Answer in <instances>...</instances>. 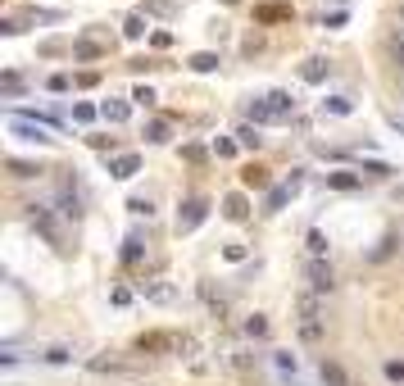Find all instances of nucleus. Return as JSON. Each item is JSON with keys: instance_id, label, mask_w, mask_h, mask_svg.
I'll return each mask as SVG.
<instances>
[{"instance_id": "nucleus-7", "label": "nucleus", "mask_w": 404, "mask_h": 386, "mask_svg": "<svg viewBox=\"0 0 404 386\" xmlns=\"http://www.w3.org/2000/svg\"><path fill=\"white\" fill-rule=\"evenodd\" d=\"M55 205H59V219H82V200H77V191L73 187H64V191H59V200H55Z\"/></svg>"}, {"instance_id": "nucleus-24", "label": "nucleus", "mask_w": 404, "mask_h": 386, "mask_svg": "<svg viewBox=\"0 0 404 386\" xmlns=\"http://www.w3.org/2000/svg\"><path fill=\"white\" fill-rule=\"evenodd\" d=\"M236 141L245 145V150H259L263 136H259V128H254V123H245V128H236Z\"/></svg>"}, {"instance_id": "nucleus-1", "label": "nucleus", "mask_w": 404, "mask_h": 386, "mask_svg": "<svg viewBox=\"0 0 404 386\" xmlns=\"http://www.w3.org/2000/svg\"><path fill=\"white\" fill-rule=\"evenodd\" d=\"M323 318H327V309H323V296L305 291V296L295 300V327H300V341H309V345L323 341Z\"/></svg>"}, {"instance_id": "nucleus-22", "label": "nucleus", "mask_w": 404, "mask_h": 386, "mask_svg": "<svg viewBox=\"0 0 404 386\" xmlns=\"http://www.w3.org/2000/svg\"><path fill=\"white\" fill-rule=\"evenodd\" d=\"M245 336H250V341H263V336H268V318H263V314H250V318H245Z\"/></svg>"}, {"instance_id": "nucleus-33", "label": "nucleus", "mask_w": 404, "mask_h": 386, "mask_svg": "<svg viewBox=\"0 0 404 386\" xmlns=\"http://www.w3.org/2000/svg\"><path fill=\"white\" fill-rule=\"evenodd\" d=\"M391 45H395V59H400V68H404V28H395V37H391Z\"/></svg>"}, {"instance_id": "nucleus-27", "label": "nucleus", "mask_w": 404, "mask_h": 386, "mask_svg": "<svg viewBox=\"0 0 404 386\" xmlns=\"http://www.w3.org/2000/svg\"><path fill=\"white\" fill-rule=\"evenodd\" d=\"M128 210L137 214V219H150V214H154V205H150L145 196H132V200H128Z\"/></svg>"}, {"instance_id": "nucleus-23", "label": "nucleus", "mask_w": 404, "mask_h": 386, "mask_svg": "<svg viewBox=\"0 0 404 386\" xmlns=\"http://www.w3.org/2000/svg\"><path fill=\"white\" fill-rule=\"evenodd\" d=\"M41 359H46V364H68V359H73V350H68V345H46V350H41Z\"/></svg>"}, {"instance_id": "nucleus-35", "label": "nucleus", "mask_w": 404, "mask_h": 386, "mask_svg": "<svg viewBox=\"0 0 404 386\" xmlns=\"http://www.w3.org/2000/svg\"><path fill=\"white\" fill-rule=\"evenodd\" d=\"M214 150H219L223 159H232V154H236V141H228V136H223V141H214Z\"/></svg>"}, {"instance_id": "nucleus-3", "label": "nucleus", "mask_w": 404, "mask_h": 386, "mask_svg": "<svg viewBox=\"0 0 404 386\" xmlns=\"http://www.w3.org/2000/svg\"><path fill=\"white\" fill-rule=\"evenodd\" d=\"M55 214H59V210H50V205H28V223H32V227L41 232V236H46L50 245H59V241H64V236H59Z\"/></svg>"}, {"instance_id": "nucleus-26", "label": "nucleus", "mask_w": 404, "mask_h": 386, "mask_svg": "<svg viewBox=\"0 0 404 386\" xmlns=\"http://www.w3.org/2000/svg\"><path fill=\"white\" fill-rule=\"evenodd\" d=\"M382 373H386V382H391V386H404V359H386Z\"/></svg>"}, {"instance_id": "nucleus-32", "label": "nucleus", "mask_w": 404, "mask_h": 386, "mask_svg": "<svg viewBox=\"0 0 404 386\" xmlns=\"http://www.w3.org/2000/svg\"><path fill=\"white\" fill-rule=\"evenodd\" d=\"M273 359H277V368H282V373H295V354H286V350H277V354H273Z\"/></svg>"}, {"instance_id": "nucleus-5", "label": "nucleus", "mask_w": 404, "mask_h": 386, "mask_svg": "<svg viewBox=\"0 0 404 386\" xmlns=\"http://www.w3.org/2000/svg\"><path fill=\"white\" fill-rule=\"evenodd\" d=\"M10 132L19 136V141H37V145H46V141H50V128H46V123L23 119V114H14V119H10Z\"/></svg>"}, {"instance_id": "nucleus-15", "label": "nucleus", "mask_w": 404, "mask_h": 386, "mask_svg": "<svg viewBox=\"0 0 404 386\" xmlns=\"http://www.w3.org/2000/svg\"><path fill=\"white\" fill-rule=\"evenodd\" d=\"M250 123H254V128H259V123H277V119H273V105H268V96L250 100Z\"/></svg>"}, {"instance_id": "nucleus-25", "label": "nucleus", "mask_w": 404, "mask_h": 386, "mask_svg": "<svg viewBox=\"0 0 404 386\" xmlns=\"http://www.w3.org/2000/svg\"><path fill=\"white\" fill-rule=\"evenodd\" d=\"M145 28H150V23H145V14H132V19L123 23V37H132V41H137V37H145Z\"/></svg>"}, {"instance_id": "nucleus-11", "label": "nucleus", "mask_w": 404, "mask_h": 386, "mask_svg": "<svg viewBox=\"0 0 404 386\" xmlns=\"http://www.w3.org/2000/svg\"><path fill=\"white\" fill-rule=\"evenodd\" d=\"M128 114H132L128 100H105V105H100V119L105 123H128Z\"/></svg>"}, {"instance_id": "nucleus-10", "label": "nucleus", "mask_w": 404, "mask_h": 386, "mask_svg": "<svg viewBox=\"0 0 404 386\" xmlns=\"http://www.w3.org/2000/svg\"><path fill=\"white\" fill-rule=\"evenodd\" d=\"M5 168H10L19 182H32V177H41V173H46L41 164H32V159H5Z\"/></svg>"}, {"instance_id": "nucleus-16", "label": "nucleus", "mask_w": 404, "mask_h": 386, "mask_svg": "<svg viewBox=\"0 0 404 386\" xmlns=\"http://www.w3.org/2000/svg\"><path fill=\"white\" fill-rule=\"evenodd\" d=\"M141 254H145V245H141V236H137V232H132L128 241H123V264H141Z\"/></svg>"}, {"instance_id": "nucleus-34", "label": "nucleus", "mask_w": 404, "mask_h": 386, "mask_svg": "<svg viewBox=\"0 0 404 386\" xmlns=\"http://www.w3.org/2000/svg\"><path fill=\"white\" fill-rule=\"evenodd\" d=\"M245 182H250V187H263V182H268V173H263V168H245Z\"/></svg>"}, {"instance_id": "nucleus-37", "label": "nucleus", "mask_w": 404, "mask_h": 386, "mask_svg": "<svg viewBox=\"0 0 404 386\" xmlns=\"http://www.w3.org/2000/svg\"><path fill=\"white\" fill-rule=\"evenodd\" d=\"M400 19H404V5H400Z\"/></svg>"}, {"instance_id": "nucleus-19", "label": "nucleus", "mask_w": 404, "mask_h": 386, "mask_svg": "<svg viewBox=\"0 0 404 386\" xmlns=\"http://www.w3.org/2000/svg\"><path fill=\"white\" fill-rule=\"evenodd\" d=\"M327 59H305V68H300V77H305V82H323V77H327Z\"/></svg>"}, {"instance_id": "nucleus-36", "label": "nucleus", "mask_w": 404, "mask_h": 386, "mask_svg": "<svg viewBox=\"0 0 404 386\" xmlns=\"http://www.w3.org/2000/svg\"><path fill=\"white\" fill-rule=\"evenodd\" d=\"M110 300H114V305H132V291H128V287H114Z\"/></svg>"}, {"instance_id": "nucleus-30", "label": "nucleus", "mask_w": 404, "mask_h": 386, "mask_svg": "<svg viewBox=\"0 0 404 386\" xmlns=\"http://www.w3.org/2000/svg\"><path fill=\"white\" fill-rule=\"evenodd\" d=\"M96 114H100V110H96V105H87V100H82V105H73V119H77V123H91Z\"/></svg>"}, {"instance_id": "nucleus-2", "label": "nucleus", "mask_w": 404, "mask_h": 386, "mask_svg": "<svg viewBox=\"0 0 404 386\" xmlns=\"http://www.w3.org/2000/svg\"><path fill=\"white\" fill-rule=\"evenodd\" d=\"M305 282L314 296H332V287H336V273H332L327 259H309L305 264Z\"/></svg>"}, {"instance_id": "nucleus-21", "label": "nucleus", "mask_w": 404, "mask_h": 386, "mask_svg": "<svg viewBox=\"0 0 404 386\" xmlns=\"http://www.w3.org/2000/svg\"><path fill=\"white\" fill-rule=\"evenodd\" d=\"M327 187H336V191H354V187H359V173H345V168H341V173H327Z\"/></svg>"}, {"instance_id": "nucleus-9", "label": "nucleus", "mask_w": 404, "mask_h": 386, "mask_svg": "<svg viewBox=\"0 0 404 386\" xmlns=\"http://www.w3.org/2000/svg\"><path fill=\"white\" fill-rule=\"evenodd\" d=\"M141 296H145V300H154V305H173L177 291L168 287V282H141Z\"/></svg>"}, {"instance_id": "nucleus-14", "label": "nucleus", "mask_w": 404, "mask_h": 386, "mask_svg": "<svg viewBox=\"0 0 404 386\" xmlns=\"http://www.w3.org/2000/svg\"><path fill=\"white\" fill-rule=\"evenodd\" d=\"M323 114H332V119H350V114H354V100L350 96H327L323 100Z\"/></svg>"}, {"instance_id": "nucleus-31", "label": "nucleus", "mask_w": 404, "mask_h": 386, "mask_svg": "<svg viewBox=\"0 0 404 386\" xmlns=\"http://www.w3.org/2000/svg\"><path fill=\"white\" fill-rule=\"evenodd\" d=\"M132 100H137V105H145V110H150V105H154V91H150V87H137V91H132Z\"/></svg>"}, {"instance_id": "nucleus-28", "label": "nucleus", "mask_w": 404, "mask_h": 386, "mask_svg": "<svg viewBox=\"0 0 404 386\" xmlns=\"http://www.w3.org/2000/svg\"><path fill=\"white\" fill-rule=\"evenodd\" d=\"M73 55H77V59H100V45H96V41H77Z\"/></svg>"}, {"instance_id": "nucleus-8", "label": "nucleus", "mask_w": 404, "mask_h": 386, "mask_svg": "<svg viewBox=\"0 0 404 386\" xmlns=\"http://www.w3.org/2000/svg\"><path fill=\"white\" fill-rule=\"evenodd\" d=\"M268 105H273V119L277 123L295 114V96H291V91H268Z\"/></svg>"}, {"instance_id": "nucleus-17", "label": "nucleus", "mask_w": 404, "mask_h": 386, "mask_svg": "<svg viewBox=\"0 0 404 386\" xmlns=\"http://www.w3.org/2000/svg\"><path fill=\"white\" fill-rule=\"evenodd\" d=\"M323 386H350L345 368H341V364H332V359H323Z\"/></svg>"}, {"instance_id": "nucleus-13", "label": "nucleus", "mask_w": 404, "mask_h": 386, "mask_svg": "<svg viewBox=\"0 0 404 386\" xmlns=\"http://www.w3.org/2000/svg\"><path fill=\"white\" fill-rule=\"evenodd\" d=\"M223 214H228L232 223H241L245 214H250V205H245V196H241V191H232V196H223Z\"/></svg>"}, {"instance_id": "nucleus-29", "label": "nucleus", "mask_w": 404, "mask_h": 386, "mask_svg": "<svg viewBox=\"0 0 404 386\" xmlns=\"http://www.w3.org/2000/svg\"><path fill=\"white\" fill-rule=\"evenodd\" d=\"M0 87H5V96H19V91H23V77L19 73H5V77H0Z\"/></svg>"}, {"instance_id": "nucleus-20", "label": "nucleus", "mask_w": 404, "mask_h": 386, "mask_svg": "<svg viewBox=\"0 0 404 386\" xmlns=\"http://www.w3.org/2000/svg\"><path fill=\"white\" fill-rule=\"evenodd\" d=\"M305 245H309V259H327V236H323L318 227L305 236Z\"/></svg>"}, {"instance_id": "nucleus-4", "label": "nucleus", "mask_w": 404, "mask_h": 386, "mask_svg": "<svg viewBox=\"0 0 404 386\" xmlns=\"http://www.w3.org/2000/svg\"><path fill=\"white\" fill-rule=\"evenodd\" d=\"M205 214H209V200L205 196H186L182 210H177V232H196L200 223H205Z\"/></svg>"}, {"instance_id": "nucleus-18", "label": "nucleus", "mask_w": 404, "mask_h": 386, "mask_svg": "<svg viewBox=\"0 0 404 386\" xmlns=\"http://www.w3.org/2000/svg\"><path fill=\"white\" fill-rule=\"evenodd\" d=\"M186 64L196 68V73H214V68H219V64H223V59H219V55H214V50H200V55H191V59H186Z\"/></svg>"}, {"instance_id": "nucleus-38", "label": "nucleus", "mask_w": 404, "mask_h": 386, "mask_svg": "<svg viewBox=\"0 0 404 386\" xmlns=\"http://www.w3.org/2000/svg\"><path fill=\"white\" fill-rule=\"evenodd\" d=\"M336 5H345V0H336Z\"/></svg>"}, {"instance_id": "nucleus-12", "label": "nucleus", "mask_w": 404, "mask_h": 386, "mask_svg": "<svg viewBox=\"0 0 404 386\" xmlns=\"http://www.w3.org/2000/svg\"><path fill=\"white\" fill-rule=\"evenodd\" d=\"M168 136H173V123H168V119H150V123H145V141H150V145H164Z\"/></svg>"}, {"instance_id": "nucleus-6", "label": "nucleus", "mask_w": 404, "mask_h": 386, "mask_svg": "<svg viewBox=\"0 0 404 386\" xmlns=\"http://www.w3.org/2000/svg\"><path fill=\"white\" fill-rule=\"evenodd\" d=\"M141 173V159L137 154H114L110 159V177H119V182H128V177Z\"/></svg>"}]
</instances>
